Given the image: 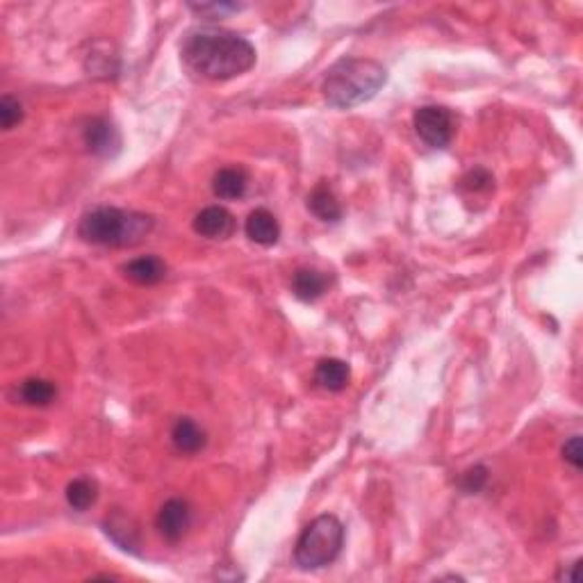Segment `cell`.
<instances>
[{"label":"cell","mask_w":583,"mask_h":583,"mask_svg":"<svg viewBox=\"0 0 583 583\" xmlns=\"http://www.w3.org/2000/svg\"><path fill=\"white\" fill-rule=\"evenodd\" d=\"M183 60L205 80L223 83L247 74L256 65V48L242 35L228 30L189 32L183 44Z\"/></svg>","instance_id":"obj_1"},{"label":"cell","mask_w":583,"mask_h":583,"mask_svg":"<svg viewBox=\"0 0 583 583\" xmlns=\"http://www.w3.org/2000/svg\"><path fill=\"white\" fill-rule=\"evenodd\" d=\"M387 80V71L381 62L370 57H342L322 83V94L328 105L352 109L374 99Z\"/></svg>","instance_id":"obj_2"},{"label":"cell","mask_w":583,"mask_h":583,"mask_svg":"<svg viewBox=\"0 0 583 583\" xmlns=\"http://www.w3.org/2000/svg\"><path fill=\"white\" fill-rule=\"evenodd\" d=\"M153 228L149 214L100 205L80 219L78 235L83 242L96 247H133L142 242Z\"/></svg>","instance_id":"obj_3"},{"label":"cell","mask_w":583,"mask_h":583,"mask_svg":"<svg viewBox=\"0 0 583 583\" xmlns=\"http://www.w3.org/2000/svg\"><path fill=\"white\" fill-rule=\"evenodd\" d=\"M344 526L335 515H319L301 531L294 547V561L301 570H322L340 556Z\"/></svg>","instance_id":"obj_4"},{"label":"cell","mask_w":583,"mask_h":583,"mask_svg":"<svg viewBox=\"0 0 583 583\" xmlns=\"http://www.w3.org/2000/svg\"><path fill=\"white\" fill-rule=\"evenodd\" d=\"M415 133L431 149H447L456 135V117L442 105H424L413 114Z\"/></svg>","instance_id":"obj_5"},{"label":"cell","mask_w":583,"mask_h":583,"mask_svg":"<svg viewBox=\"0 0 583 583\" xmlns=\"http://www.w3.org/2000/svg\"><path fill=\"white\" fill-rule=\"evenodd\" d=\"M160 535L169 543H178L192 526V506L187 500L173 497V500L164 501L160 509L158 519H155Z\"/></svg>","instance_id":"obj_6"},{"label":"cell","mask_w":583,"mask_h":583,"mask_svg":"<svg viewBox=\"0 0 583 583\" xmlns=\"http://www.w3.org/2000/svg\"><path fill=\"white\" fill-rule=\"evenodd\" d=\"M84 144L99 158H114L121 151V133L112 121L99 117V119H91L84 128Z\"/></svg>","instance_id":"obj_7"},{"label":"cell","mask_w":583,"mask_h":583,"mask_svg":"<svg viewBox=\"0 0 583 583\" xmlns=\"http://www.w3.org/2000/svg\"><path fill=\"white\" fill-rule=\"evenodd\" d=\"M194 231L201 238L228 239L235 232V217L222 205H210L194 217Z\"/></svg>","instance_id":"obj_8"},{"label":"cell","mask_w":583,"mask_h":583,"mask_svg":"<svg viewBox=\"0 0 583 583\" xmlns=\"http://www.w3.org/2000/svg\"><path fill=\"white\" fill-rule=\"evenodd\" d=\"M247 238L260 247H274L281 238V226L267 208H256L244 223Z\"/></svg>","instance_id":"obj_9"},{"label":"cell","mask_w":583,"mask_h":583,"mask_svg":"<svg viewBox=\"0 0 583 583\" xmlns=\"http://www.w3.org/2000/svg\"><path fill=\"white\" fill-rule=\"evenodd\" d=\"M124 276L137 285H158L167 276V265L158 256H142L124 265Z\"/></svg>","instance_id":"obj_10"},{"label":"cell","mask_w":583,"mask_h":583,"mask_svg":"<svg viewBox=\"0 0 583 583\" xmlns=\"http://www.w3.org/2000/svg\"><path fill=\"white\" fill-rule=\"evenodd\" d=\"M171 442L180 454H198L208 445V435L192 417H180L171 429Z\"/></svg>","instance_id":"obj_11"},{"label":"cell","mask_w":583,"mask_h":583,"mask_svg":"<svg viewBox=\"0 0 583 583\" xmlns=\"http://www.w3.org/2000/svg\"><path fill=\"white\" fill-rule=\"evenodd\" d=\"M315 381L328 392H342L352 381V367L340 358H324L315 367Z\"/></svg>","instance_id":"obj_12"},{"label":"cell","mask_w":583,"mask_h":583,"mask_svg":"<svg viewBox=\"0 0 583 583\" xmlns=\"http://www.w3.org/2000/svg\"><path fill=\"white\" fill-rule=\"evenodd\" d=\"M308 210L315 214L317 219H322L326 223H337L342 219V205L337 201L335 192L328 187L326 180L317 185L308 196Z\"/></svg>","instance_id":"obj_13"},{"label":"cell","mask_w":583,"mask_h":583,"mask_svg":"<svg viewBox=\"0 0 583 583\" xmlns=\"http://www.w3.org/2000/svg\"><path fill=\"white\" fill-rule=\"evenodd\" d=\"M247 173L238 167H223L214 173L213 178V192L214 196L223 198V201H235L242 198L247 192Z\"/></svg>","instance_id":"obj_14"},{"label":"cell","mask_w":583,"mask_h":583,"mask_svg":"<svg viewBox=\"0 0 583 583\" xmlns=\"http://www.w3.org/2000/svg\"><path fill=\"white\" fill-rule=\"evenodd\" d=\"M328 287V278L317 269H297L292 276V292L294 297L301 301L310 303L317 301L319 297H324V292Z\"/></svg>","instance_id":"obj_15"},{"label":"cell","mask_w":583,"mask_h":583,"mask_svg":"<svg viewBox=\"0 0 583 583\" xmlns=\"http://www.w3.org/2000/svg\"><path fill=\"white\" fill-rule=\"evenodd\" d=\"M105 534L119 544L126 552H135L139 549V531L133 524V519L124 513H114L105 519Z\"/></svg>","instance_id":"obj_16"},{"label":"cell","mask_w":583,"mask_h":583,"mask_svg":"<svg viewBox=\"0 0 583 583\" xmlns=\"http://www.w3.org/2000/svg\"><path fill=\"white\" fill-rule=\"evenodd\" d=\"M96 500H99V483L90 476H78L66 485V501L78 513L90 510L96 504Z\"/></svg>","instance_id":"obj_17"},{"label":"cell","mask_w":583,"mask_h":583,"mask_svg":"<svg viewBox=\"0 0 583 583\" xmlns=\"http://www.w3.org/2000/svg\"><path fill=\"white\" fill-rule=\"evenodd\" d=\"M19 395L21 399H23V404L44 408V405H50L55 401V396H57V386L46 381V379H28V381L21 383Z\"/></svg>","instance_id":"obj_18"},{"label":"cell","mask_w":583,"mask_h":583,"mask_svg":"<svg viewBox=\"0 0 583 583\" xmlns=\"http://www.w3.org/2000/svg\"><path fill=\"white\" fill-rule=\"evenodd\" d=\"M23 121V105L12 96H3L0 99V126L3 130H12Z\"/></svg>","instance_id":"obj_19"},{"label":"cell","mask_w":583,"mask_h":583,"mask_svg":"<svg viewBox=\"0 0 583 583\" xmlns=\"http://www.w3.org/2000/svg\"><path fill=\"white\" fill-rule=\"evenodd\" d=\"M492 183H494L492 173L485 171V169H481V167H476V169H472L470 173H465L463 180H460V187L467 189V192H472V194H481V192H488V189L492 187Z\"/></svg>","instance_id":"obj_20"},{"label":"cell","mask_w":583,"mask_h":583,"mask_svg":"<svg viewBox=\"0 0 583 583\" xmlns=\"http://www.w3.org/2000/svg\"><path fill=\"white\" fill-rule=\"evenodd\" d=\"M485 483H488V470H485L483 465H474V467H470V470L463 474V479H460V488H463V492L467 494L481 492V490L485 488Z\"/></svg>","instance_id":"obj_21"},{"label":"cell","mask_w":583,"mask_h":583,"mask_svg":"<svg viewBox=\"0 0 583 583\" xmlns=\"http://www.w3.org/2000/svg\"><path fill=\"white\" fill-rule=\"evenodd\" d=\"M189 10L196 12V14L201 16H210V19H223L226 14H231V12H239L242 7L235 5V3H201V5L189 3Z\"/></svg>","instance_id":"obj_22"},{"label":"cell","mask_w":583,"mask_h":583,"mask_svg":"<svg viewBox=\"0 0 583 583\" xmlns=\"http://www.w3.org/2000/svg\"><path fill=\"white\" fill-rule=\"evenodd\" d=\"M563 458L572 465L574 470H581L583 465V449H581V435H572L563 447Z\"/></svg>","instance_id":"obj_23"}]
</instances>
